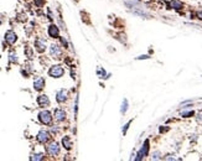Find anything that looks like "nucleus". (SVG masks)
<instances>
[{
  "instance_id": "obj_1",
  "label": "nucleus",
  "mask_w": 202,
  "mask_h": 161,
  "mask_svg": "<svg viewBox=\"0 0 202 161\" xmlns=\"http://www.w3.org/2000/svg\"><path fill=\"white\" fill-rule=\"evenodd\" d=\"M63 73H65L63 67L58 66V65L52 66V67L50 68V71H48V74H50L51 77H53V78H60V77L63 76Z\"/></svg>"
},
{
  "instance_id": "obj_2",
  "label": "nucleus",
  "mask_w": 202,
  "mask_h": 161,
  "mask_svg": "<svg viewBox=\"0 0 202 161\" xmlns=\"http://www.w3.org/2000/svg\"><path fill=\"white\" fill-rule=\"evenodd\" d=\"M39 120L42 124H45V125H48V124H51V122H52V115H51V113L48 110H42V111H40L39 113Z\"/></svg>"
},
{
  "instance_id": "obj_3",
  "label": "nucleus",
  "mask_w": 202,
  "mask_h": 161,
  "mask_svg": "<svg viewBox=\"0 0 202 161\" xmlns=\"http://www.w3.org/2000/svg\"><path fill=\"white\" fill-rule=\"evenodd\" d=\"M47 154L51 156H57L60 154V146L57 143H51L47 146Z\"/></svg>"
},
{
  "instance_id": "obj_4",
  "label": "nucleus",
  "mask_w": 202,
  "mask_h": 161,
  "mask_svg": "<svg viewBox=\"0 0 202 161\" xmlns=\"http://www.w3.org/2000/svg\"><path fill=\"white\" fill-rule=\"evenodd\" d=\"M36 138H37V140H39V141H40L41 144H46V143L48 141V140H50L51 135H50V133L46 131V130H40Z\"/></svg>"
},
{
  "instance_id": "obj_5",
  "label": "nucleus",
  "mask_w": 202,
  "mask_h": 161,
  "mask_svg": "<svg viewBox=\"0 0 202 161\" xmlns=\"http://www.w3.org/2000/svg\"><path fill=\"white\" fill-rule=\"evenodd\" d=\"M148 152H149V140H145V143L143 144L141 150L138 152V157H136V160H141L144 156L148 155Z\"/></svg>"
},
{
  "instance_id": "obj_6",
  "label": "nucleus",
  "mask_w": 202,
  "mask_h": 161,
  "mask_svg": "<svg viewBox=\"0 0 202 161\" xmlns=\"http://www.w3.org/2000/svg\"><path fill=\"white\" fill-rule=\"evenodd\" d=\"M16 39H18V36H16V34L14 32V31H8L5 34V41L8 44H10V45H14L16 42Z\"/></svg>"
},
{
  "instance_id": "obj_7",
  "label": "nucleus",
  "mask_w": 202,
  "mask_h": 161,
  "mask_svg": "<svg viewBox=\"0 0 202 161\" xmlns=\"http://www.w3.org/2000/svg\"><path fill=\"white\" fill-rule=\"evenodd\" d=\"M45 87V79L42 78V77H39V78L35 79L34 82V88L35 90H37V92H40V90H42Z\"/></svg>"
},
{
  "instance_id": "obj_8",
  "label": "nucleus",
  "mask_w": 202,
  "mask_h": 161,
  "mask_svg": "<svg viewBox=\"0 0 202 161\" xmlns=\"http://www.w3.org/2000/svg\"><path fill=\"white\" fill-rule=\"evenodd\" d=\"M56 101L58 103H63L67 101V90L66 89H60L56 93Z\"/></svg>"
},
{
  "instance_id": "obj_9",
  "label": "nucleus",
  "mask_w": 202,
  "mask_h": 161,
  "mask_svg": "<svg viewBox=\"0 0 202 161\" xmlns=\"http://www.w3.org/2000/svg\"><path fill=\"white\" fill-rule=\"evenodd\" d=\"M50 53H51V56L53 58H60V56H61V48H60V46L58 45H51V47H50Z\"/></svg>"
},
{
  "instance_id": "obj_10",
  "label": "nucleus",
  "mask_w": 202,
  "mask_h": 161,
  "mask_svg": "<svg viewBox=\"0 0 202 161\" xmlns=\"http://www.w3.org/2000/svg\"><path fill=\"white\" fill-rule=\"evenodd\" d=\"M35 47H36V50L39 52H44L46 50V42L44 39H37L35 41Z\"/></svg>"
},
{
  "instance_id": "obj_11",
  "label": "nucleus",
  "mask_w": 202,
  "mask_h": 161,
  "mask_svg": "<svg viewBox=\"0 0 202 161\" xmlns=\"http://www.w3.org/2000/svg\"><path fill=\"white\" fill-rule=\"evenodd\" d=\"M37 103H39L40 107H48V106H50V99H48L47 95L42 94V95H39Z\"/></svg>"
},
{
  "instance_id": "obj_12",
  "label": "nucleus",
  "mask_w": 202,
  "mask_h": 161,
  "mask_svg": "<svg viewBox=\"0 0 202 161\" xmlns=\"http://www.w3.org/2000/svg\"><path fill=\"white\" fill-rule=\"evenodd\" d=\"M55 119L57 122H63L66 119V111L63 109H56L55 110Z\"/></svg>"
},
{
  "instance_id": "obj_13",
  "label": "nucleus",
  "mask_w": 202,
  "mask_h": 161,
  "mask_svg": "<svg viewBox=\"0 0 202 161\" xmlns=\"http://www.w3.org/2000/svg\"><path fill=\"white\" fill-rule=\"evenodd\" d=\"M48 35H50V37H53V39L58 37V35H60L58 27L56 25H50V27H48Z\"/></svg>"
},
{
  "instance_id": "obj_14",
  "label": "nucleus",
  "mask_w": 202,
  "mask_h": 161,
  "mask_svg": "<svg viewBox=\"0 0 202 161\" xmlns=\"http://www.w3.org/2000/svg\"><path fill=\"white\" fill-rule=\"evenodd\" d=\"M62 145H63V148L67 150L72 148V141H71V139H69V136H65L62 139Z\"/></svg>"
},
{
  "instance_id": "obj_15",
  "label": "nucleus",
  "mask_w": 202,
  "mask_h": 161,
  "mask_svg": "<svg viewBox=\"0 0 202 161\" xmlns=\"http://www.w3.org/2000/svg\"><path fill=\"white\" fill-rule=\"evenodd\" d=\"M171 6L176 10H181L182 9V3L179 1V0H171Z\"/></svg>"
},
{
  "instance_id": "obj_16",
  "label": "nucleus",
  "mask_w": 202,
  "mask_h": 161,
  "mask_svg": "<svg viewBox=\"0 0 202 161\" xmlns=\"http://www.w3.org/2000/svg\"><path fill=\"white\" fill-rule=\"evenodd\" d=\"M31 160H44V154H34V155L30 157Z\"/></svg>"
},
{
  "instance_id": "obj_17",
  "label": "nucleus",
  "mask_w": 202,
  "mask_h": 161,
  "mask_svg": "<svg viewBox=\"0 0 202 161\" xmlns=\"http://www.w3.org/2000/svg\"><path fill=\"white\" fill-rule=\"evenodd\" d=\"M127 109H128V101L124 99V101H123V104H122V109H120L122 114H124L125 111H127Z\"/></svg>"
},
{
  "instance_id": "obj_18",
  "label": "nucleus",
  "mask_w": 202,
  "mask_h": 161,
  "mask_svg": "<svg viewBox=\"0 0 202 161\" xmlns=\"http://www.w3.org/2000/svg\"><path fill=\"white\" fill-rule=\"evenodd\" d=\"M10 62H18L16 53H10Z\"/></svg>"
},
{
  "instance_id": "obj_19",
  "label": "nucleus",
  "mask_w": 202,
  "mask_h": 161,
  "mask_svg": "<svg viewBox=\"0 0 202 161\" xmlns=\"http://www.w3.org/2000/svg\"><path fill=\"white\" fill-rule=\"evenodd\" d=\"M195 113H193V110H190V111H184L182 113V117H185V118H189V117H191V115H193Z\"/></svg>"
},
{
  "instance_id": "obj_20",
  "label": "nucleus",
  "mask_w": 202,
  "mask_h": 161,
  "mask_svg": "<svg viewBox=\"0 0 202 161\" xmlns=\"http://www.w3.org/2000/svg\"><path fill=\"white\" fill-rule=\"evenodd\" d=\"M130 123H131V120H130V122H128V123H127V125H124V128H123V133H127V130H128V127L130 125Z\"/></svg>"
},
{
  "instance_id": "obj_21",
  "label": "nucleus",
  "mask_w": 202,
  "mask_h": 161,
  "mask_svg": "<svg viewBox=\"0 0 202 161\" xmlns=\"http://www.w3.org/2000/svg\"><path fill=\"white\" fill-rule=\"evenodd\" d=\"M35 4H36L37 6H41L44 4V0H35Z\"/></svg>"
},
{
  "instance_id": "obj_22",
  "label": "nucleus",
  "mask_w": 202,
  "mask_h": 161,
  "mask_svg": "<svg viewBox=\"0 0 202 161\" xmlns=\"http://www.w3.org/2000/svg\"><path fill=\"white\" fill-rule=\"evenodd\" d=\"M152 159H154V160H155V159H160V152H158V151L154 152V155H152Z\"/></svg>"
},
{
  "instance_id": "obj_23",
  "label": "nucleus",
  "mask_w": 202,
  "mask_h": 161,
  "mask_svg": "<svg viewBox=\"0 0 202 161\" xmlns=\"http://www.w3.org/2000/svg\"><path fill=\"white\" fill-rule=\"evenodd\" d=\"M61 42H62V45H63V46L67 48V46H68V45H67V41H66L63 37H61Z\"/></svg>"
},
{
  "instance_id": "obj_24",
  "label": "nucleus",
  "mask_w": 202,
  "mask_h": 161,
  "mask_svg": "<svg viewBox=\"0 0 202 161\" xmlns=\"http://www.w3.org/2000/svg\"><path fill=\"white\" fill-rule=\"evenodd\" d=\"M197 17L202 20V11H198V12H197Z\"/></svg>"
},
{
  "instance_id": "obj_25",
  "label": "nucleus",
  "mask_w": 202,
  "mask_h": 161,
  "mask_svg": "<svg viewBox=\"0 0 202 161\" xmlns=\"http://www.w3.org/2000/svg\"><path fill=\"white\" fill-rule=\"evenodd\" d=\"M143 58H149V56H140V57H139V60H143Z\"/></svg>"
}]
</instances>
